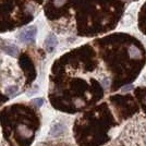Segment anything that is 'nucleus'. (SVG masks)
Listing matches in <instances>:
<instances>
[{
    "instance_id": "7",
    "label": "nucleus",
    "mask_w": 146,
    "mask_h": 146,
    "mask_svg": "<svg viewBox=\"0 0 146 146\" xmlns=\"http://www.w3.org/2000/svg\"><path fill=\"white\" fill-rule=\"evenodd\" d=\"M130 90H132V86H125V87H123L122 88V92H127V91H130Z\"/></svg>"
},
{
    "instance_id": "1",
    "label": "nucleus",
    "mask_w": 146,
    "mask_h": 146,
    "mask_svg": "<svg viewBox=\"0 0 146 146\" xmlns=\"http://www.w3.org/2000/svg\"><path fill=\"white\" fill-rule=\"evenodd\" d=\"M11 111H2L0 122L2 135L10 146H31L39 129V119L29 109L14 107ZM8 110V109H7Z\"/></svg>"
},
{
    "instance_id": "3",
    "label": "nucleus",
    "mask_w": 146,
    "mask_h": 146,
    "mask_svg": "<svg viewBox=\"0 0 146 146\" xmlns=\"http://www.w3.org/2000/svg\"><path fill=\"white\" fill-rule=\"evenodd\" d=\"M45 45H46V49L48 50L49 52H51L56 48V46H57V39H56L55 35H52V34L49 35L48 38L45 42Z\"/></svg>"
},
{
    "instance_id": "6",
    "label": "nucleus",
    "mask_w": 146,
    "mask_h": 146,
    "mask_svg": "<svg viewBox=\"0 0 146 146\" xmlns=\"http://www.w3.org/2000/svg\"><path fill=\"white\" fill-rule=\"evenodd\" d=\"M33 104L36 106V107H40L43 105V99L42 98H37V99H34L33 100Z\"/></svg>"
},
{
    "instance_id": "4",
    "label": "nucleus",
    "mask_w": 146,
    "mask_h": 146,
    "mask_svg": "<svg viewBox=\"0 0 146 146\" xmlns=\"http://www.w3.org/2000/svg\"><path fill=\"white\" fill-rule=\"evenodd\" d=\"M63 131H64L63 125L60 124V123H58V124H56V125H54V127L51 128L50 135H52V136H58V135H60L61 133H63Z\"/></svg>"
},
{
    "instance_id": "2",
    "label": "nucleus",
    "mask_w": 146,
    "mask_h": 146,
    "mask_svg": "<svg viewBox=\"0 0 146 146\" xmlns=\"http://www.w3.org/2000/svg\"><path fill=\"white\" fill-rule=\"evenodd\" d=\"M36 26H29V27L21 31V33L19 34V38L23 43H30V42L34 40V38L36 36Z\"/></svg>"
},
{
    "instance_id": "5",
    "label": "nucleus",
    "mask_w": 146,
    "mask_h": 146,
    "mask_svg": "<svg viewBox=\"0 0 146 146\" xmlns=\"http://www.w3.org/2000/svg\"><path fill=\"white\" fill-rule=\"evenodd\" d=\"M2 50L10 56L18 55V48H17L14 45H7V46H5V47H2Z\"/></svg>"
}]
</instances>
